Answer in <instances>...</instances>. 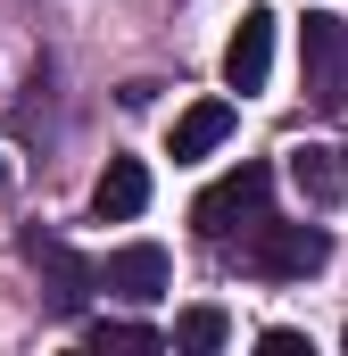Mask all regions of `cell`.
Returning a JSON list of instances; mask_svg holds the SVG:
<instances>
[{"label": "cell", "instance_id": "cell-1", "mask_svg": "<svg viewBox=\"0 0 348 356\" xmlns=\"http://www.w3.org/2000/svg\"><path fill=\"white\" fill-rule=\"evenodd\" d=\"M265 199H274V175H265L258 158H241L224 182H207L199 191V207H191V224L207 232V241H232V232H258L265 224Z\"/></svg>", "mask_w": 348, "mask_h": 356}, {"label": "cell", "instance_id": "cell-2", "mask_svg": "<svg viewBox=\"0 0 348 356\" xmlns=\"http://www.w3.org/2000/svg\"><path fill=\"white\" fill-rule=\"evenodd\" d=\"M249 266H258L265 282H307V273L332 266V232H324V224H274V216H265L258 232H249Z\"/></svg>", "mask_w": 348, "mask_h": 356}, {"label": "cell", "instance_id": "cell-3", "mask_svg": "<svg viewBox=\"0 0 348 356\" xmlns=\"http://www.w3.org/2000/svg\"><path fill=\"white\" fill-rule=\"evenodd\" d=\"M299 75H307L315 108H348V25L332 8H307V25H299Z\"/></svg>", "mask_w": 348, "mask_h": 356}, {"label": "cell", "instance_id": "cell-4", "mask_svg": "<svg viewBox=\"0 0 348 356\" xmlns=\"http://www.w3.org/2000/svg\"><path fill=\"white\" fill-rule=\"evenodd\" d=\"M166 249L158 241H133V249H116L108 266H100V290H116V298H133V307H150V298H166Z\"/></svg>", "mask_w": 348, "mask_h": 356}, {"label": "cell", "instance_id": "cell-5", "mask_svg": "<svg viewBox=\"0 0 348 356\" xmlns=\"http://www.w3.org/2000/svg\"><path fill=\"white\" fill-rule=\"evenodd\" d=\"M265 75H274V17L249 8L232 25V42H224V83L232 91H265Z\"/></svg>", "mask_w": 348, "mask_h": 356}, {"label": "cell", "instance_id": "cell-6", "mask_svg": "<svg viewBox=\"0 0 348 356\" xmlns=\"http://www.w3.org/2000/svg\"><path fill=\"white\" fill-rule=\"evenodd\" d=\"M25 257H33V273L50 282V307H58V315H75V307H84V290H100V273H91L67 241H42V232H33V241H25Z\"/></svg>", "mask_w": 348, "mask_h": 356}, {"label": "cell", "instance_id": "cell-7", "mask_svg": "<svg viewBox=\"0 0 348 356\" xmlns=\"http://www.w3.org/2000/svg\"><path fill=\"white\" fill-rule=\"evenodd\" d=\"M150 207V166L141 158H108V175L91 182V216L100 224H133Z\"/></svg>", "mask_w": 348, "mask_h": 356}, {"label": "cell", "instance_id": "cell-8", "mask_svg": "<svg viewBox=\"0 0 348 356\" xmlns=\"http://www.w3.org/2000/svg\"><path fill=\"white\" fill-rule=\"evenodd\" d=\"M224 141H232V99H199V108L174 116V166H191V158H207Z\"/></svg>", "mask_w": 348, "mask_h": 356}, {"label": "cell", "instance_id": "cell-9", "mask_svg": "<svg viewBox=\"0 0 348 356\" xmlns=\"http://www.w3.org/2000/svg\"><path fill=\"white\" fill-rule=\"evenodd\" d=\"M290 182H299L315 207H332V199L348 191V166H340V149H332V141H299V149H290Z\"/></svg>", "mask_w": 348, "mask_h": 356}, {"label": "cell", "instance_id": "cell-10", "mask_svg": "<svg viewBox=\"0 0 348 356\" xmlns=\"http://www.w3.org/2000/svg\"><path fill=\"white\" fill-rule=\"evenodd\" d=\"M174 340H182L191 356H216L224 340H232V323H224V307H191V315L174 323Z\"/></svg>", "mask_w": 348, "mask_h": 356}, {"label": "cell", "instance_id": "cell-11", "mask_svg": "<svg viewBox=\"0 0 348 356\" xmlns=\"http://www.w3.org/2000/svg\"><path fill=\"white\" fill-rule=\"evenodd\" d=\"M91 348H133V356H150V348H166V340H158L150 323H116V315H108V323H91Z\"/></svg>", "mask_w": 348, "mask_h": 356}, {"label": "cell", "instance_id": "cell-12", "mask_svg": "<svg viewBox=\"0 0 348 356\" xmlns=\"http://www.w3.org/2000/svg\"><path fill=\"white\" fill-rule=\"evenodd\" d=\"M258 348H274V356H299V348H307V332H290V323H274V332H258Z\"/></svg>", "mask_w": 348, "mask_h": 356}, {"label": "cell", "instance_id": "cell-13", "mask_svg": "<svg viewBox=\"0 0 348 356\" xmlns=\"http://www.w3.org/2000/svg\"><path fill=\"white\" fill-rule=\"evenodd\" d=\"M340 348H348V332H340Z\"/></svg>", "mask_w": 348, "mask_h": 356}]
</instances>
